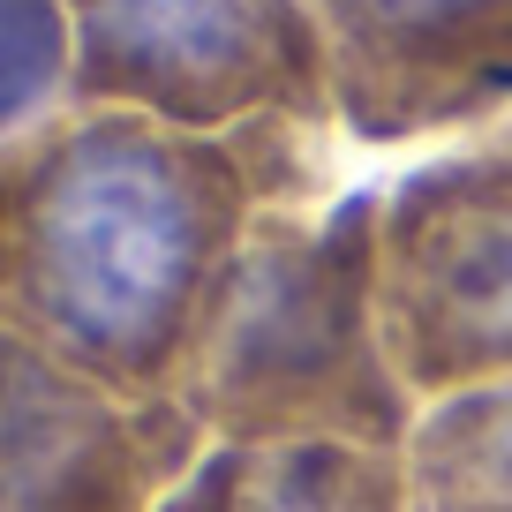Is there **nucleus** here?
Listing matches in <instances>:
<instances>
[{
    "label": "nucleus",
    "instance_id": "nucleus-1",
    "mask_svg": "<svg viewBox=\"0 0 512 512\" xmlns=\"http://www.w3.org/2000/svg\"><path fill=\"white\" fill-rule=\"evenodd\" d=\"M332 121L174 128L68 98L0 144V332L174 400L211 287L264 211L324 204Z\"/></svg>",
    "mask_w": 512,
    "mask_h": 512
},
{
    "label": "nucleus",
    "instance_id": "nucleus-2",
    "mask_svg": "<svg viewBox=\"0 0 512 512\" xmlns=\"http://www.w3.org/2000/svg\"><path fill=\"white\" fill-rule=\"evenodd\" d=\"M174 407L211 445H407L422 407L377 324V189L279 204L241 234L196 317Z\"/></svg>",
    "mask_w": 512,
    "mask_h": 512
},
{
    "label": "nucleus",
    "instance_id": "nucleus-3",
    "mask_svg": "<svg viewBox=\"0 0 512 512\" xmlns=\"http://www.w3.org/2000/svg\"><path fill=\"white\" fill-rule=\"evenodd\" d=\"M377 324L415 407L512 377V136L377 189Z\"/></svg>",
    "mask_w": 512,
    "mask_h": 512
},
{
    "label": "nucleus",
    "instance_id": "nucleus-4",
    "mask_svg": "<svg viewBox=\"0 0 512 512\" xmlns=\"http://www.w3.org/2000/svg\"><path fill=\"white\" fill-rule=\"evenodd\" d=\"M76 98L174 128L332 113V53L309 0H68Z\"/></svg>",
    "mask_w": 512,
    "mask_h": 512
},
{
    "label": "nucleus",
    "instance_id": "nucleus-5",
    "mask_svg": "<svg viewBox=\"0 0 512 512\" xmlns=\"http://www.w3.org/2000/svg\"><path fill=\"white\" fill-rule=\"evenodd\" d=\"M204 445L189 407L128 400L0 332V512H159Z\"/></svg>",
    "mask_w": 512,
    "mask_h": 512
},
{
    "label": "nucleus",
    "instance_id": "nucleus-6",
    "mask_svg": "<svg viewBox=\"0 0 512 512\" xmlns=\"http://www.w3.org/2000/svg\"><path fill=\"white\" fill-rule=\"evenodd\" d=\"M332 113L362 144H415L512 106V0H309Z\"/></svg>",
    "mask_w": 512,
    "mask_h": 512
},
{
    "label": "nucleus",
    "instance_id": "nucleus-7",
    "mask_svg": "<svg viewBox=\"0 0 512 512\" xmlns=\"http://www.w3.org/2000/svg\"><path fill=\"white\" fill-rule=\"evenodd\" d=\"M159 512H407V452L347 437L204 445Z\"/></svg>",
    "mask_w": 512,
    "mask_h": 512
},
{
    "label": "nucleus",
    "instance_id": "nucleus-8",
    "mask_svg": "<svg viewBox=\"0 0 512 512\" xmlns=\"http://www.w3.org/2000/svg\"><path fill=\"white\" fill-rule=\"evenodd\" d=\"M400 452L407 512H512V377L430 400Z\"/></svg>",
    "mask_w": 512,
    "mask_h": 512
},
{
    "label": "nucleus",
    "instance_id": "nucleus-9",
    "mask_svg": "<svg viewBox=\"0 0 512 512\" xmlns=\"http://www.w3.org/2000/svg\"><path fill=\"white\" fill-rule=\"evenodd\" d=\"M76 98L68 0H0V144Z\"/></svg>",
    "mask_w": 512,
    "mask_h": 512
}]
</instances>
